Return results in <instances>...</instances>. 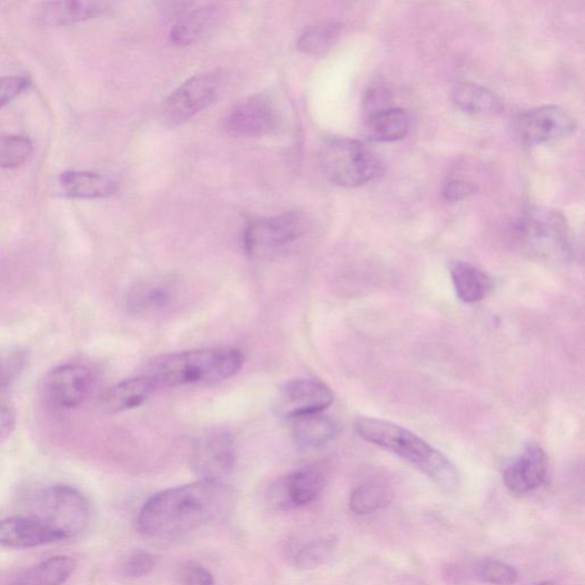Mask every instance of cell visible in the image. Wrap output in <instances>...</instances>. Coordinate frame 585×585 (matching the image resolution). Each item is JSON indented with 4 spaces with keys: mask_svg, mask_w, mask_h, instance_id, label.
Listing matches in <instances>:
<instances>
[{
    "mask_svg": "<svg viewBox=\"0 0 585 585\" xmlns=\"http://www.w3.org/2000/svg\"><path fill=\"white\" fill-rule=\"evenodd\" d=\"M75 569V562L67 556H57L26 571L14 585H62Z\"/></svg>",
    "mask_w": 585,
    "mask_h": 585,
    "instance_id": "obj_24",
    "label": "cell"
},
{
    "mask_svg": "<svg viewBox=\"0 0 585 585\" xmlns=\"http://www.w3.org/2000/svg\"><path fill=\"white\" fill-rule=\"evenodd\" d=\"M513 241L524 254L544 261H567L572 255L571 232L564 215L531 206L515 222Z\"/></svg>",
    "mask_w": 585,
    "mask_h": 585,
    "instance_id": "obj_4",
    "label": "cell"
},
{
    "mask_svg": "<svg viewBox=\"0 0 585 585\" xmlns=\"http://www.w3.org/2000/svg\"><path fill=\"white\" fill-rule=\"evenodd\" d=\"M158 390L145 374L125 380L111 386L100 400V407L107 414H119L143 405Z\"/></svg>",
    "mask_w": 585,
    "mask_h": 585,
    "instance_id": "obj_18",
    "label": "cell"
},
{
    "mask_svg": "<svg viewBox=\"0 0 585 585\" xmlns=\"http://www.w3.org/2000/svg\"><path fill=\"white\" fill-rule=\"evenodd\" d=\"M481 578L494 585H513L518 579V573L508 564L487 559L480 567Z\"/></svg>",
    "mask_w": 585,
    "mask_h": 585,
    "instance_id": "obj_32",
    "label": "cell"
},
{
    "mask_svg": "<svg viewBox=\"0 0 585 585\" xmlns=\"http://www.w3.org/2000/svg\"><path fill=\"white\" fill-rule=\"evenodd\" d=\"M61 190L74 200H102L112 196L120 188L115 179L94 172L67 171L59 178Z\"/></svg>",
    "mask_w": 585,
    "mask_h": 585,
    "instance_id": "obj_19",
    "label": "cell"
},
{
    "mask_svg": "<svg viewBox=\"0 0 585 585\" xmlns=\"http://www.w3.org/2000/svg\"><path fill=\"white\" fill-rule=\"evenodd\" d=\"M27 362L28 353L22 347L0 350V390L10 385L21 374Z\"/></svg>",
    "mask_w": 585,
    "mask_h": 585,
    "instance_id": "obj_31",
    "label": "cell"
},
{
    "mask_svg": "<svg viewBox=\"0 0 585 585\" xmlns=\"http://www.w3.org/2000/svg\"><path fill=\"white\" fill-rule=\"evenodd\" d=\"M34 152L32 141L19 134H0V169L14 170L30 162Z\"/></svg>",
    "mask_w": 585,
    "mask_h": 585,
    "instance_id": "obj_27",
    "label": "cell"
},
{
    "mask_svg": "<svg viewBox=\"0 0 585 585\" xmlns=\"http://www.w3.org/2000/svg\"><path fill=\"white\" fill-rule=\"evenodd\" d=\"M321 167L332 183L359 188L382 173V162L362 141L337 138L327 141L321 151Z\"/></svg>",
    "mask_w": 585,
    "mask_h": 585,
    "instance_id": "obj_6",
    "label": "cell"
},
{
    "mask_svg": "<svg viewBox=\"0 0 585 585\" xmlns=\"http://www.w3.org/2000/svg\"><path fill=\"white\" fill-rule=\"evenodd\" d=\"M536 585H559V584H557L555 582H552V581H545V582H541V583H538Z\"/></svg>",
    "mask_w": 585,
    "mask_h": 585,
    "instance_id": "obj_38",
    "label": "cell"
},
{
    "mask_svg": "<svg viewBox=\"0 0 585 585\" xmlns=\"http://www.w3.org/2000/svg\"><path fill=\"white\" fill-rule=\"evenodd\" d=\"M354 426L364 441L404 458L443 490L455 491L458 487L460 475L455 465L409 428L365 416L356 418Z\"/></svg>",
    "mask_w": 585,
    "mask_h": 585,
    "instance_id": "obj_2",
    "label": "cell"
},
{
    "mask_svg": "<svg viewBox=\"0 0 585 585\" xmlns=\"http://www.w3.org/2000/svg\"><path fill=\"white\" fill-rule=\"evenodd\" d=\"M279 121L275 102L265 94H256L244 100L228 113L225 128L231 134L256 138L274 131Z\"/></svg>",
    "mask_w": 585,
    "mask_h": 585,
    "instance_id": "obj_13",
    "label": "cell"
},
{
    "mask_svg": "<svg viewBox=\"0 0 585 585\" xmlns=\"http://www.w3.org/2000/svg\"><path fill=\"white\" fill-rule=\"evenodd\" d=\"M411 128L409 113L396 107H383L369 113L366 133L374 142H396L404 139Z\"/></svg>",
    "mask_w": 585,
    "mask_h": 585,
    "instance_id": "obj_20",
    "label": "cell"
},
{
    "mask_svg": "<svg viewBox=\"0 0 585 585\" xmlns=\"http://www.w3.org/2000/svg\"><path fill=\"white\" fill-rule=\"evenodd\" d=\"M243 364L244 355L238 349H201L154 361L145 375L158 389L212 384L236 375Z\"/></svg>",
    "mask_w": 585,
    "mask_h": 585,
    "instance_id": "obj_3",
    "label": "cell"
},
{
    "mask_svg": "<svg viewBox=\"0 0 585 585\" xmlns=\"http://www.w3.org/2000/svg\"><path fill=\"white\" fill-rule=\"evenodd\" d=\"M325 487L326 477L322 472L304 467L272 484L269 501L281 511L299 510L319 501Z\"/></svg>",
    "mask_w": 585,
    "mask_h": 585,
    "instance_id": "obj_12",
    "label": "cell"
},
{
    "mask_svg": "<svg viewBox=\"0 0 585 585\" xmlns=\"http://www.w3.org/2000/svg\"><path fill=\"white\" fill-rule=\"evenodd\" d=\"M450 272L456 295L465 303L482 301L493 289L491 278L471 263L454 261Z\"/></svg>",
    "mask_w": 585,
    "mask_h": 585,
    "instance_id": "obj_22",
    "label": "cell"
},
{
    "mask_svg": "<svg viewBox=\"0 0 585 585\" xmlns=\"http://www.w3.org/2000/svg\"><path fill=\"white\" fill-rule=\"evenodd\" d=\"M93 387V375L83 365H63L46 381L48 401L57 409L72 410L84 404Z\"/></svg>",
    "mask_w": 585,
    "mask_h": 585,
    "instance_id": "obj_14",
    "label": "cell"
},
{
    "mask_svg": "<svg viewBox=\"0 0 585 585\" xmlns=\"http://www.w3.org/2000/svg\"><path fill=\"white\" fill-rule=\"evenodd\" d=\"M307 222L301 213H285L252 221L244 233V248L253 258L270 256L299 241Z\"/></svg>",
    "mask_w": 585,
    "mask_h": 585,
    "instance_id": "obj_8",
    "label": "cell"
},
{
    "mask_svg": "<svg viewBox=\"0 0 585 585\" xmlns=\"http://www.w3.org/2000/svg\"><path fill=\"white\" fill-rule=\"evenodd\" d=\"M334 402L332 390L315 379H296L283 384L275 397V412L288 420L323 413Z\"/></svg>",
    "mask_w": 585,
    "mask_h": 585,
    "instance_id": "obj_10",
    "label": "cell"
},
{
    "mask_svg": "<svg viewBox=\"0 0 585 585\" xmlns=\"http://www.w3.org/2000/svg\"><path fill=\"white\" fill-rule=\"evenodd\" d=\"M476 191L473 183L466 182L463 179H451L444 186V198L450 202H460L471 196Z\"/></svg>",
    "mask_w": 585,
    "mask_h": 585,
    "instance_id": "obj_36",
    "label": "cell"
},
{
    "mask_svg": "<svg viewBox=\"0 0 585 585\" xmlns=\"http://www.w3.org/2000/svg\"><path fill=\"white\" fill-rule=\"evenodd\" d=\"M174 300V289L167 284H151L137 289L129 297V307L134 314L160 311Z\"/></svg>",
    "mask_w": 585,
    "mask_h": 585,
    "instance_id": "obj_26",
    "label": "cell"
},
{
    "mask_svg": "<svg viewBox=\"0 0 585 585\" xmlns=\"http://www.w3.org/2000/svg\"><path fill=\"white\" fill-rule=\"evenodd\" d=\"M109 9L104 2H50L38 7L36 20L47 27L71 26L99 18Z\"/></svg>",
    "mask_w": 585,
    "mask_h": 585,
    "instance_id": "obj_17",
    "label": "cell"
},
{
    "mask_svg": "<svg viewBox=\"0 0 585 585\" xmlns=\"http://www.w3.org/2000/svg\"><path fill=\"white\" fill-rule=\"evenodd\" d=\"M236 492L224 482L201 480L154 494L142 506L137 526L152 539H175L225 521Z\"/></svg>",
    "mask_w": 585,
    "mask_h": 585,
    "instance_id": "obj_1",
    "label": "cell"
},
{
    "mask_svg": "<svg viewBox=\"0 0 585 585\" xmlns=\"http://www.w3.org/2000/svg\"><path fill=\"white\" fill-rule=\"evenodd\" d=\"M61 541L59 535L31 516L0 521V547L32 549Z\"/></svg>",
    "mask_w": 585,
    "mask_h": 585,
    "instance_id": "obj_16",
    "label": "cell"
},
{
    "mask_svg": "<svg viewBox=\"0 0 585 585\" xmlns=\"http://www.w3.org/2000/svg\"><path fill=\"white\" fill-rule=\"evenodd\" d=\"M341 29L337 23L311 27L301 34L297 49L305 54H322L337 41Z\"/></svg>",
    "mask_w": 585,
    "mask_h": 585,
    "instance_id": "obj_29",
    "label": "cell"
},
{
    "mask_svg": "<svg viewBox=\"0 0 585 585\" xmlns=\"http://www.w3.org/2000/svg\"><path fill=\"white\" fill-rule=\"evenodd\" d=\"M238 460L235 442L224 432L204 435L192 451L191 465L201 480L223 482Z\"/></svg>",
    "mask_w": 585,
    "mask_h": 585,
    "instance_id": "obj_11",
    "label": "cell"
},
{
    "mask_svg": "<svg viewBox=\"0 0 585 585\" xmlns=\"http://www.w3.org/2000/svg\"><path fill=\"white\" fill-rule=\"evenodd\" d=\"M216 6L194 9L180 18L172 28L171 42L176 47H188L198 42L219 19Z\"/></svg>",
    "mask_w": 585,
    "mask_h": 585,
    "instance_id": "obj_23",
    "label": "cell"
},
{
    "mask_svg": "<svg viewBox=\"0 0 585 585\" xmlns=\"http://www.w3.org/2000/svg\"><path fill=\"white\" fill-rule=\"evenodd\" d=\"M9 585H14V584L12 583V584H9Z\"/></svg>",
    "mask_w": 585,
    "mask_h": 585,
    "instance_id": "obj_39",
    "label": "cell"
},
{
    "mask_svg": "<svg viewBox=\"0 0 585 585\" xmlns=\"http://www.w3.org/2000/svg\"><path fill=\"white\" fill-rule=\"evenodd\" d=\"M30 87V80L26 75L0 77V109L4 108Z\"/></svg>",
    "mask_w": 585,
    "mask_h": 585,
    "instance_id": "obj_35",
    "label": "cell"
},
{
    "mask_svg": "<svg viewBox=\"0 0 585 585\" xmlns=\"http://www.w3.org/2000/svg\"><path fill=\"white\" fill-rule=\"evenodd\" d=\"M30 516L65 541L88 528L91 505L82 492L68 485H54L36 495Z\"/></svg>",
    "mask_w": 585,
    "mask_h": 585,
    "instance_id": "obj_5",
    "label": "cell"
},
{
    "mask_svg": "<svg viewBox=\"0 0 585 585\" xmlns=\"http://www.w3.org/2000/svg\"><path fill=\"white\" fill-rule=\"evenodd\" d=\"M158 566V557L143 552L135 551L124 561L122 572L125 577L141 578L149 575Z\"/></svg>",
    "mask_w": 585,
    "mask_h": 585,
    "instance_id": "obj_33",
    "label": "cell"
},
{
    "mask_svg": "<svg viewBox=\"0 0 585 585\" xmlns=\"http://www.w3.org/2000/svg\"><path fill=\"white\" fill-rule=\"evenodd\" d=\"M518 138L539 145L569 137L576 131L572 114L559 105H543L520 113L515 120Z\"/></svg>",
    "mask_w": 585,
    "mask_h": 585,
    "instance_id": "obj_9",
    "label": "cell"
},
{
    "mask_svg": "<svg viewBox=\"0 0 585 585\" xmlns=\"http://www.w3.org/2000/svg\"><path fill=\"white\" fill-rule=\"evenodd\" d=\"M223 85L219 70L193 75L165 101L163 120L170 128L181 127L215 102Z\"/></svg>",
    "mask_w": 585,
    "mask_h": 585,
    "instance_id": "obj_7",
    "label": "cell"
},
{
    "mask_svg": "<svg viewBox=\"0 0 585 585\" xmlns=\"http://www.w3.org/2000/svg\"><path fill=\"white\" fill-rule=\"evenodd\" d=\"M17 416L10 403L0 401V444L4 443L14 432Z\"/></svg>",
    "mask_w": 585,
    "mask_h": 585,
    "instance_id": "obj_37",
    "label": "cell"
},
{
    "mask_svg": "<svg viewBox=\"0 0 585 585\" xmlns=\"http://www.w3.org/2000/svg\"><path fill=\"white\" fill-rule=\"evenodd\" d=\"M290 421V433L296 444L316 448L330 443L336 435L335 422L323 413L293 417Z\"/></svg>",
    "mask_w": 585,
    "mask_h": 585,
    "instance_id": "obj_21",
    "label": "cell"
},
{
    "mask_svg": "<svg viewBox=\"0 0 585 585\" xmlns=\"http://www.w3.org/2000/svg\"><path fill=\"white\" fill-rule=\"evenodd\" d=\"M176 585H215V578L200 563L188 562L176 573Z\"/></svg>",
    "mask_w": 585,
    "mask_h": 585,
    "instance_id": "obj_34",
    "label": "cell"
},
{
    "mask_svg": "<svg viewBox=\"0 0 585 585\" xmlns=\"http://www.w3.org/2000/svg\"><path fill=\"white\" fill-rule=\"evenodd\" d=\"M337 543V538L332 535L307 542L294 557L295 567L302 571L321 567L334 555Z\"/></svg>",
    "mask_w": 585,
    "mask_h": 585,
    "instance_id": "obj_28",
    "label": "cell"
},
{
    "mask_svg": "<svg viewBox=\"0 0 585 585\" xmlns=\"http://www.w3.org/2000/svg\"><path fill=\"white\" fill-rule=\"evenodd\" d=\"M454 103L464 112L493 115L502 112L500 98L491 90L475 84L462 83L453 92Z\"/></svg>",
    "mask_w": 585,
    "mask_h": 585,
    "instance_id": "obj_25",
    "label": "cell"
},
{
    "mask_svg": "<svg viewBox=\"0 0 585 585\" xmlns=\"http://www.w3.org/2000/svg\"><path fill=\"white\" fill-rule=\"evenodd\" d=\"M548 456L535 443H529L503 472V482L516 494H527L537 490L548 475Z\"/></svg>",
    "mask_w": 585,
    "mask_h": 585,
    "instance_id": "obj_15",
    "label": "cell"
},
{
    "mask_svg": "<svg viewBox=\"0 0 585 585\" xmlns=\"http://www.w3.org/2000/svg\"><path fill=\"white\" fill-rule=\"evenodd\" d=\"M392 495L383 486L369 484L357 487L350 496V510L356 515H371L384 508Z\"/></svg>",
    "mask_w": 585,
    "mask_h": 585,
    "instance_id": "obj_30",
    "label": "cell"
}]
</instances>
